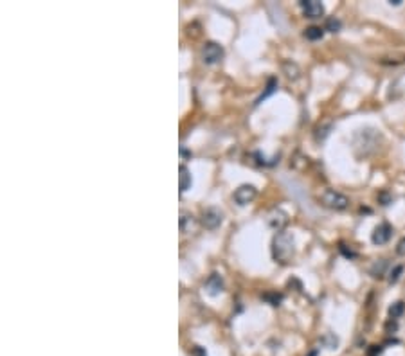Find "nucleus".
<instances>
[{"label": "nucleus", "instance_id": "obj_1", "mask_svg": "<svg viewBox=\"0 0 405 356\" xmlns=\"http://www.w3.org/2000/svg\"><path fill=\"white\" fill-rule=\"evenodd\" d=\"M272 254H274V259L279 263H288L293 256V238L286 230H279L276 234Z\"/></svg>", "mask_w": 405, "mask_h": 356}, {"label": "nucleus", "instance_id": "obj_2", "mask_svg": "<svg viewBox=\"0 0 405 356\" xmlns=\"http://www.w3.org/2000/svg\"><path fill=\"white\" fill-rule=\"evenodd\" d=\"M321 203L324 207L332 210H346L349 207V198L346 194L339 193L335 189H326L323 194H321Z\"/></svg>", "mask_w": 405, "mask_h": 356}, {"label": "nucleus", "instance_id": "obj_3", "mask_svg": "<svg viewBox=\"0 0 405 356\" xmlns=\"http://www.w3.org/2000/svg\"><path fill=\"white\" fill-rule=\"evenodd\" d=\"M224 58V47L216 42H207L202 49V60L207 65H215Z\"/></svg>", "mask_w": 405, "mask_h": 356}, {"label": "nucleus", "instance_id": "obj_4", "mask_svg": "<svg viewBox=\"0 0 405 356\" xmlns=\"http://www.w3.org/2000/svg\"><path fill=\"white\" fill-rule=\"evenodd\" d=\"M256 196H258V189L254 187V185H240V187L234 191L233 198L234 202L238 203V205H249V203H252L256 200Z\"/></svg>", "mask_w": 405, "mask_h": 356}, {"label": "nucleus", "instance_id": "obj_5", "mask_svg": "<svg viewBox=\"0 0 405 356\" xmlns=\"http://www.w3.org/2000/svg\"><path fill=\"white\" fill-rule=\"evenodd\" d=\"M222 221H224V214H222L218 209H215V207H211V209H206L202 212V225L206 228H209V230H215V228H218L222 225Z\"/></svg>", "mask_w": 405, "mask_h": 356}, {"label": "nucleus", "instance_id": "obj_6", "mask_svg": "<svg viewBox=\"0 0 405 356\" xmlns=\"http://www.w3.org/2000/svg\"><path fill=\"white\" fill-rule=\"evenodd\" d=\"M301 8L306 18H321L324 15V6L319 0H305L301 2Z\"/></svg>", "mask_w": 405, "mask_h": 356}, {"label": "nucleus", "instance_id": "obj_7", "mask_svg": "<svg viewBox=\"0 0 405 356\" xmlns=\"http://www.w3.org/2000/svg\"><path fill=\"white\" fill-rule=\"evenodd\" d=\"M392 236V227L389 223H380L378 227L373 230V236H371V240H373V243L375 245H385L389 240H391Z\"/></svg>", "mask_w": 405, "mask_h": 356}, {"label": "nucleus", "instance_id": "obj_8", "mask_svg": "<svg viewBox=\"0 0 405 356\" xmlns=\"http://www.w3.org/2000/svg\"><path fill=\"white\" fill-rule=\"evenodd\" d=\"M206 288H207V293L213 297L220 295L222 292H224V283H222V277L218 274H213L209 279H207L206 283Z\"/></svg>", "mask_w": 405, "mask_h": 356}, {"label": "nucleus", "instance_id": "obj_9", "mask_svg": "<svg viewBox=\"0 0 405 356\" xmlns=\"http://www.w3.org/2000/svg\"><path fill=\"white\" fill-rule=\"evenodd\" d=\"M178 173H180V176H178V178H180V193H185L191 185V175H189V171H187L185 166H180V168H178Z\"/></svg>", "mask_w": 405, "mask_h": 356}, {"label": "nucleus", "instance_id": "obj_10", "mask_svg": "<svg viewBox=\"0 0 405 356\" xmlns=\"http://www.w3.org/2000/svg\"><path fill=\"white\" fill-rule=\"evenodd\" d=\"M385 268H387V261H385V259H380V261H376L375 265L371 266V275H373V277H384V274H385Z\"/></svg>", "mask_w": 405, "mask_h": 356}, {"label": "nucleus", "instance_id": "obj_11", "mask_svg": "<svg viewBox=\"0 0 405 356\" xmlns=\"http://www.w3.org/2000/svg\"><path fill=\"white\" fill-rule=\"evenodd\" d=\"M324 35V29H321V27L317 26H310L305 29V36L308 40H312V42H315V40H321Z\"/></svg>", "mask_w": 405, "mask_h": 356}, {"label": "nucleus", "instance_id": "obj_12", "mask_svg": "<svg viewBox=\"0 0 405 356\" xmlns=\"http://www.w3.org/2000/svg\"><path fill=\"white\" fill-rule=\"evenodd\" d=\"M403 311H405V304L401 300H398V302H394V304L389 308V317H391L392 320H396V318H400L401 315H403Z\"/></svg>", "mask_w": 405, "mask_h": 356}, {"label": "nucleus", "instance_id": "obj_13", "mask_svg": "<svg viewBox=\"0 0 405 356\" xmlns=\"http://www.w3.org/2000/svg\"><path fill=\"white\" fill-rule=\"evenodd\" d=\"M270 223L274 225V227L277 228V230H281V228L284 227V223H286V216L281 212V210H277V212H274L270 218Z\"/></svg>", "mask_w": 405, "mask_h": 356}, {"label": "nucleus", "instance_id": "obj_14", "mask_svg": "<svg viewBox=\"0 0 405 356\" xmlns=\"http://www.w3.org/2000/svg\"><path fill=\"white\" fill-rule=\"evenodd\" d=\"M191 227H193V216L187 214V212H182L180 214V230L187 232Z\"/></svg>", "mask_w": 405, "mask_h": 356}, {"label": "nucleus", "instance_id": "obj_15", "mask_svg": "<svg viewBox=\"0 0 405 356\" xmlns=\"http://www.w3.org/2000/svg\"><path fill=\"white\" fill-rule=\"evenodd\" d=\"M341 27V20H337V18H328L326 20V31H330V33H339Z\"/></svg>", "mask_w": 405, "mask_h": 356}, {"label": "nucleus", "instance_id": "obj_16", "mask_svg": "<svg viewBox=\"0 0 405 356\" xmlns=\"http://www.w3.org/2000/svg\"><path fill=\"white\" fill-rule=\"evenodd\" d=\"M401 272H403V266H401V265L394 266V268H392V270H391V274H389V283H391V284L396 283V281L400 279Z\"/></svg>", "mask_w": 405, "mask_h": 356}, {"label": "nucleus", "instance_id": "obj_17", "mask_svg": "<svg viewBox=\"0 0 405 356\" xmlns=\"http://www.w3.org/2000/svg\"><path fill=\"white\" fill-rule=\"evenodd\" d=\"M283 67H284V70H286V76L292 77V79H295V77L299 76V69H297V65H295V63H292V69H288V67H290V61H286V63H284Z\"/></svg>", "mask_w": 405, "mask_h": 356}, {"label": "nucleus", "instance_id": "obj_18", "mask_svg": "<svg viewBox=\"0 0 405 356\" xmlns=\"http://www.w3.org/2000/svg\"><path fill=\"white\" fill-rule=\"evenodd\" d=\"M276 86H277V81H276V79H270V83H268V86H267V92H265V94L258 99V103H261V101H263V99L267 97V95H270L272 92L276 90Z\"/></svg>", "mask_w": 405, "mask_h": 356}, {"label": "nucleus", "instance_id": "obj_19", "mask_svg": "<svg viewBox=\"0 0 405 356\" xmlns=\"http://www.w3.org/2000/svg\"><path fill=\"white\" fill-rule=\"evenodd\" d=\"M396 254H398V256H401V258H405V238H401V240L398 241V245H396Z\"/></svg>", "mask_w": 405, "mask_h": 356}, {"label": "nucleus", "instance_id": "obj_20", "mask_svg": "<svg viewBox=\"0 0 405 356\" xmlns=\"http://www.w3.org/2000/svg\"><path fill=\"white\" fill-rule=\"evenodd\" d=\"M378 202L382 203V205H389V203H391V196L384 191V193L378 194Z\"/></svg>", "mask_w": 405, "mask_h": 356}, {"label": "nucleus", "instance_id": "obj_21", "mask_svg": "<svg viewBox=\"0 0 405 356\" xmlns=\"http://www.w3.org/2000/svg\"><path fill=\"white\" fill-rule=\"evenodd\" d=\"M380 351H382V347L380 345H373V349H371L369 356H375V354H380Z\"/></svg>", "mask_w": 405, "mask_h": 356}, {"label": "nucleus", "instance_id": "obj_22", "mask_svg": "<svg viewBox=\"0 0 405 356\" xmlns=\"http://www.w3.org/2000/svg\"><path fill=\"white\" fill-rule=\"evenodd\" d=\"M389 4H391V6H400L401 0H389Z\"/></svg>", "mask_w": 405, "mask_h": 356}]
</instances>
